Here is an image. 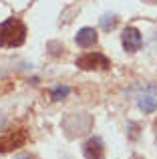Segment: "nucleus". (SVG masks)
Wrapping results in <instances>:
<instances>
[{"label":"nucleus","mask_w":157,"mask_h":159,"mask_svg":"<svg viewBox=\"0 0 157 159\" xmlns=\"http://www.w3.org/2000/svg\"><path fill=\"white\" fill-rule=\"evenodd\" d=\"M26 40V24L20 18H6L0 22V47L2 48H16L22 47Z\"/></svg>","instance_id":"1"},{"label":"nucleus","mask_w":157,"mask_h":159,"mask_svg":"<svg viewBox=\"0 0 157 159\" xmlns=\"http://www.w3.org/2000/svg\"><path fill=\"white\" fill-rule=\"evenodd\" d=\"M77 66L83 69V70H95V69L105 70V69L111 66V61L101 52H87V54H83V57L77 58Z\"/></svg>","instance_id":"2"},{"label":"nucleus","mask_w":157,"mask_h":159,"mask_svg":"<svg viewBox=\"0 0 157 159\" xmlns=\"http://www.w3.org/2000/svg\"><path fill=\"white\" fill-rule=\"evenodd\" d=\"M26 131H8L0 135V153H8L26 143Z\"/></svg>","instance_id":"3"},{"label":"nucleus","mask_w":157,"mask_h":159,"mask_svg":"<svg viewBox=\"0 0 157 159\" xmlns=\"http://www.w3.org/2000/svg\"><path fill=\"white\" fill-rule=\"evenodd\" d=\"M141 43H143V36H141V32H139L135 26H127L125 30H123L121 44H123V48H125L127 52L139 51V48H141Z\"/></svg>","instance_id":"4"},{"label":"nucleus","mask_w":157,"mask_h":159,"mask_svg":"<svg viewBox=\"0 0 157 159\" xmlns=\"http://www.w3.org/2000/svg\"><path fill=\"white\" fill-rule=\"evenodd\" d=\"M83 155L87 159H103L105 157V145H103L101 137H91L83 145Z\"/></svg>","instance_id":"5"},{"label":"nucleus","mask_w":157,"mask_h":159,"mask_svg":"<svg viewBox=\"0 0 157 159\" xmlns=\"http://www.w3.org/2000/svg\"><path fill=\"white\" fill-rule=\"evenodd\" d=\"M97 30L95 28H91V26H85V28H81V30L77 32V36H75V43L78 44L81 48H89V47H93V44H97Z\"/></svg>","instance_id":"6"},{"label":"nucleus","mask_w":157,"mask_h":159,"mask_svg":"<svg viewBox=\"0 0 157 159\" xmlns=\"http://www.w3.org/2000/svg\"><path fill=\"white\" fill-rule=\"evenodd\" d=\"M153 91H155V87H149L147 93H143L141 97H139L137 105H139V109H141L143 113H153L157 109V99L153 97Z\"/></svg>","instance_id":"7"},{"label":"nucleus","mask_w":157,"mask_h":159,"mask_svg":"<svg viewBox=\"0 0 157 159\" xmlns=\"http://www.w3.org/2000/svg\"><path fill=\"white\" fill-rule=\"evenodd\" d=\"M115 26H117V16L115 14H105L101 18V28L103 30H113Z\"/></svg>","instance_id":"8"},{"label":"nucleus","mask_w":157,"mask_h":159,"mask_svg":"<svg viewBox=\"0 0 157 159\" xmlns=\"http://www.w3.org/2000/svg\"><path fill=\"white\" fill-rule=\"evenodd\" d=\"M69 93H71L69 87H55V89L51 91V97H52V101H61V99H65Z\"/></svg>","instance_id":"9"},{"label":"nucleus","mask_w":157,"mask_h":159,"mask_svg":"<svg viewBox=\"0 0 157 159\" xmlns=\"http://www.w3.org/2000/svg\"><path fill=\"white\" fill-rule=\"evenodd\" d=\"M18 159H36V157H34V155H30V153H28V155H20Z\"/></svg>","instance_id":"10"},{"label":"nucleus","mask_w":157,"mask_h":159,"mask_svg":"<svg viewBox=\"0 0 157 159\" xmlns=\"http://www.w3.org/2000/svg\"><path fill=\"white\" fill-rule=\"evenodd\" d=\"M2 125H4V117H2V113H0V129H2Z\"/></svg>","instance_id":"11"},{"label":"nucleus","mask_w":157,"mask_h":159,"mask_svg":"<svg viewBox=\"0 0 157 159\" xmlns=\"http://www.w3.org/2000/svg\"><path fill=\"white\" fill-rule=\"evenodd\" d=\"M147 4H157V0H145Z\"/></svg>","instance_id":"12"},{"label":"nucleus","mask_w":157,"mask_h":159,"mask_svg":"<svg viewBox=\"0 0 157 159\" xmlns=\"http://www.w3.org/2000/svg\"><path fill=\"white\" fill-rule=\"evenodd\" d=\"M153 129H155V133H157V121H155V125H153Z\"/></svg>","instance_id":"13"}]
</instances>
